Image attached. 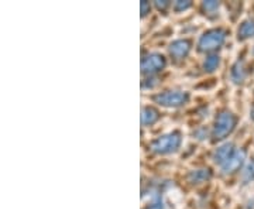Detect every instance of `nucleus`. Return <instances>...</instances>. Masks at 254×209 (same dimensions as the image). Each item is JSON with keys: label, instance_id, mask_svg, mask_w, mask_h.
<instances>
[{"label": "nucleus", "instance_id": "12", "mask_svg": "<svg viewBox=\"0 0 254 209\" xmlns=\"http://www.w3.org/2000/svg\"><path fill=\"white\" fill-rule=\"evenodd\" d=\"M230 76H232V81L235 83H242L246 79V68L243 61H237L236 64L232 67V71H230Z\"/></svg>", "mask_w": 254, "mask_h": 209}, {"label": "nucleus", "instance_id": "13", "mask_svg": "<svg viewBox=\"0 0 254 209\" xmlns=\"http://www.w3.org/2000/svg\"><path fill=\"white\" fill-rule=\"evenodd\" d=\"M219 64H220V57L219 55H209V57H206L205 63H203V70H205V72H213L215 70H218Z\"/></svg>", "mask_w": 254, "mask_h": 209}, {"label": "nucleus", "instance_id": "10", "mask_svg": "<svg viewBox=\"0 0 254 209\" xmlns=\"http://www.w3.org/2000/svg\"><path fill=\"white\" fill-rule=\"evenodd\" d=\"M158 119H160V112L155 108H151V106L143 108L141 110V125L143 126H151Z\"/></svg>", "mask_w": 254, "mask_h": 209}, {"label": "nucleus", "instance_id": "17", "mask_svg": "<svg viewBox=\"0 0 254 209\" xmlns=\"http://www.w3.org/2000/svg\"><path fill=\"white\" fill-rule=\"evenodd\" d=\"M145 209H163V198L161 197H155L153 202L145 207Z\"/></svg>", "mask_w": 254, "mask_h": 209}, {"label": "nucleus", "instance_id": "15", "mask_svg": "<svg viewBox=\"0 0 254 209\" xmlns=\"http://www.w3.org/2000/svg\"><path fill=\"white\" fill-rule=\"evenodd\" d=\"M190 6H192L190 0H177L174 3V9L177 10V11H184V10L190 9Z\"/></svg>", "mask_w": 254, "mask_h": 209}, {"label": "nucleus", "instance_id": "19", "mask_svg": "<svg viewBox=\"0 0 254 209\" xmlns=\"http://www.w3.org/2000/svg\"><path fill=\"white\" fill-rule=\"evenodd\" d=\"M170 4H171V3H170L168 0H157V1H155V7L158 10H161V11H165V10L170 7Z\"/></svg>", "mask_w": 254, "mask_h": 209}, {"label": "nucleus", "instance_id": "21", "mask_svg": "<svg viewBox=\"0 0 254 209\" xmlns=\"http://www.w3.org/2000/svg\"><path fill=\"white\" fill-rule=\"evenodd\" d=\"M250 118H252L254 120V108H253V109H252V112H250Z\"/></svg>", "mask_w": 254, "mask_h": 209}, {"label": "nucleus", "instance_id": "8", "mask_svg": "<svg viewBox=\"0 0 254 209\" xmlns=\"http://www.w3.org/2000/svg\"><path fill=\"white\" fill-rule=\"evenodd\" d=\"M235 151H236V150H235V144H233V143H225V144H222L220 147H218L216 151L213 153V161L222 167L232 155L235 154Z\"/></svg>", "mask_w": 254, "mask_h": 209}, {"label": "nucleus", "instance_id": "3", "mask_svg": "<svg viewBox=\"0 0 254 209\" xmlns=\"http://www.w3.org/2000/svg\"><path fill=\"white\" fill-rule=\"evenodd\" d=\"M225 40H226V31L225 30L212 28V30H208L202 34V37L199 38V43H198V48L202 53H210V51L219 50L223 46Z\"/></svg>", "mask_w": 254, "mask_h": 209}, {"label": "nucleus", "instance_id": "2", "mask_svg": "<svg viewBox=\"0 0 254 209\" xmlns=\"http://www.w3.org/2000/svg\"><path fill=\"white\" fill-rule=\"evenodd\" d=\"M237 125V118L229 110H223L220 112L216 120H215V125H213V130H212V137L213 140H223L225 137H227L236 128Z\"/></svg>", "mask_w": 254, "mask_h": 209}, {"label": "nucleus", "instance_id": "1", "mask_svg": "<svg viewBox=\"0 0 254 209\" xmlns=\"http://www.w3.org/2000/svg\"><path fill=\"white\" fill-rule=\"evenodd\" d=\"M182 143V135L180 132H171L168 135L157 137L151 141L150 148L157 154H170L175 153Z\"/></svg>", "mask_w": 254, "mask_h": 209}, {"label": "nucleus", "instance_id": "9", "mask_svg": "<svg viewBox=\"0 0 254 209\" xmlns=\"http://www.w3.org/2000/svg\"><path fill=\"white\" fill-rule=\"evenodd\" d=\"M212 178V171L209 168H199V170H193L188 174V181L193 185L208 182Z\"/></svg>", "mask_w": 254, "mask_h": 209}, {"label": "nucleus", "instance_id": "18", "mask_svg": "<svg viewBox=\"0 0 254 209\" xmlns=\"http://www.w3.org/2000/svg\"><path fill=\"white\" fill-rule=\"evenodd\" d=\"M193 136L196 137V139H199V140H203V139L208 137V130H206V128L196 129V130L193 132Z\"/></svg>", "mask_w": 254, "mask_h": 209}, {"label": "nucleus", "instance_id": "20", "mask_svg": "<svg viewBox=\"0 0 254 209\" xmlns=\"http://www.w3.org/2000/svg\"><path fill=\"white\" fill-rule=\"evenodd\" d=\"M140 7H141V17H145V16L150 13V10H151L150 3H148V1H145V0H143V1L140 3Z\"/></svg>", "mask_w": 254, "mask_h": 209}, {"label": "nucleus", "instance_id": "7", "mask_svg": "<svg viewBox=\"0 0 254 209\" xmlns=\"http://www.w3.org/2000/svg\"><path fill=\"white\" fill-rule=\"evenodd\" d=\"M190 47H192V44H190V40H175L170 44L168 51H170V55L174 60H184L187 55L190 54Z\"/></svg>", "mask_w": 254, "mask_h": 209}, {"label": "nucleus", "instance_id": "4", "mask_svg": "<svg viewBox=\"0 0 254 209\" xmlns=\"http://www.w3.org/2000/svg\"><path fill=\"white\" fill-rule=\"evenodd\" d=\"M155 103L167 108H178L190 100V93L184 91H165L157 93L153 98Z\"/></svg>", "mask_w": 254, "mask_h": 209}, {"label": "nucleus", "instance_id": "11", "mask_svg": "<svg viewBox=\"0 0 254 209\" xmlns=\"http://www.w3.org/2000/svg\"><path fill=\"white\" fill-rule=\"evenodd\" d=\"M252 37H254V20H246L237 30V38L243 41Z\"/></svg>", "mask_w": 254, "mask_h": 209}, {"label": "nucleus", "instance_id": "16", "mask_svg": "<svg viewBox=\"0 0 254 209\" xmlns=\"http://www.w3.org/2000/svg\"><path fill=\"white\" fill-rule=\"evenodd\" d=\"M219 6H220V3L216 1V0H206V1L202 3V7L206 11H215V10L219 9Z\"/></svg>", "mask_w": 254, "mask_h": 209}, {"label": "nucleus", "instance_id": "14", "mask_svg": "<svg viewBox=\"0 0 254 209\" xmlns=\"http://www.w3.org/2000/svg\"><path fill=\"white\" fill-rule=\"evenodd\" d=\"M254 180V160H252L250 163H247V165L243 170V181L250 182Z\"/></svg>", "mask_w": 254, "mask_h": 209}, {"label": "nucleus", "instance_id": "6", "mask_svg": "<svg viewBox=\"0 0 254 209\" xmlns=\"http://www.w3.org/2000/svg\"><path fill=\"white\" fill-rule=\"evenodd\" d=\"M246 160V151L243 148H240V150H236L235 151V154L232 155L229 160H227L226 163L222 165V173L226 174H235L236 171H239L240 168H242V165L245 164Z\"/></svg>", "mask_w": 254, "mask_h": 209}, {"label": "nucleus", "instance_id": "5", "mask_svg": "<svg viewBox=\"0 0 254 209\" xmlns=\"http://www.w3.org/2000/svg\"><path fill=\"white\" fill-rule=\"evenodd\" d=\"M167 65V60L163 54L158 53H153L148 54L141 60V72L147 73V75H153V73L163 71Z\"/></svg>", "mask_w": 254, "mask_h": 209}]
</instances>
